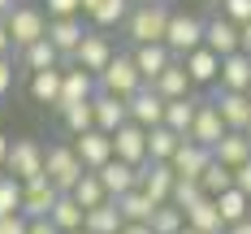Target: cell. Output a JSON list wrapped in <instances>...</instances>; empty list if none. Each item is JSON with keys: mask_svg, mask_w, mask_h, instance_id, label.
Returning <instances> with one entry per match:
<instances>
[{"mask_svg": "<svg viewBox=\"0 0 251 234\" xmlns=\"http://www.w3.org/2000/svg\"><path fill=\"white\" fill-rule=\"evenodd\" d=\"M174 9L165 0H139L126 18V39L139 48V44H165V30H169Z\"/></svg>", "mask_w": 251, "mask_h": 234, "instance_id": "1", "label": "cell"}, {"mask_svg": "<svg viewBox=\"0 0 251 234\" xmlns=\"http://www.w3.org/2000/svg\"><path fill=\"white\" fill-rule=\"evenodd\" d=\"M82 174H91V169H82V160H78L74 143H52L48 152H44V178L61 191V195H70L78 186Z\"/></svg>", "mask_w": 251, "mask_h": 234, "instance_id": "2", "label": "cell"}, {"mask_svg": "<svg viewBox=\"0 0 251 234\" xmlns=\"http://www.w3.org/2000/svg\"><path fill=\"white\" fill-rule=\"evenodd\" d=\"M4 22H9V35H13V52H26L30 44L48 39V13L39 4H13V13Z\"/></svg>", "mask_w": 251, "mask_h": 234, "instance_id": "3", "label": "cell"}, {"mask_svg": "<svg viewBox=\"0 0 251 234\" xmlns=\"http://www.w3.org/2000/svg\"><path fill=\"white\" fill-rule=\"evenodd\" d=\"M96 87L108 91V96H117V100H130V96H134L139 87H148V82L134 70V56H130V52H117V56L104 65V74L96 78Z\"/></svg>", "mask_w": 251, "mask_h": 234, "instance_id": "4", "label": "cell"}, {"mask_svg": "<svg viewBox=\"0 0 251 234\" xmlns=\"http://www.w3.org/2000/svg\"><path fill=\"white\" fill-rule=\"evenodd\" d=\"M44 143L39 139H13L9 143V160H4V174L9 178H18V182H35V178H44Z\"/></svg>", "mask_w": 251, "mask_h": 234, "instance_id": "5", "label": "cell"}, {"mask_svg": "<svg viewBox=\"0 0 251 234\" xmlns=\"http://www.w3.org/2000/svg\"><path fill=\"white\" fill-rule=\"evenodd\" d=\"M165 48L174 52L177 61H182V56H191L195 48H203V18L174 9V18H169V30H165Z\"/></svg>", "mask_w": 251, "mask_h": 234, "instance_id": "6", "label": "cell"}, {"mask_svg": "<svg viewBox=\"0 0 251 234\" xmlns=\"http://www.w3.org/2000/svg\"><path fill=\"white\" fill-rule=\"evenodd\" d=\"M113 56H117V48H113L108 30H87V35H82V44L74 48V65L100 78V74H104V65H108Z\"/></svg>", "mask_w": 251, "mask_h": 234, "instance_id": "7", "label": "cell"}, {"mask_svg": "<svg viewBox=\"0 0 251 234\" xmlns=\"http://www.w3.org/2000/svg\"><path fill=\"white\" fill-rule=\"evenodd\" d=\"M165 104H169V100L148 82V87H139V91L126 100V108H130V122H134V126L156 130V126H165Z\"/></svg>", "mask_w": 251, "mask_h": 234, "instance_id": "8", "label": "cell"}, {"mask_svg": "<svg viewBox=\"0 0 251 234\" xmlns=\"http://www.w3.org/2000/svg\"><path fill=\"white\" fill-rule=\"evenodd\" d=\"M174 186H177V174H174V165H165V160H148L139 169V191L148 195L151 204H169Z\"/></svg>", "mask_w": 251, "mask_h": 234, "instance_id": "9", "label": "cell"}, {"mask_svg": "<svg viewBox=\"0 0 251 234\" xmlns=\"http://www.w3.org/2000/svg\"><path fill=\"white\" fill-rule=\"evenodd\" d=\"M203 48H212L217 56H234V52H243V26H234L229 18L212 13V18L203 22Z\"/></svg>", "mask_w": 251, "mask_h": 234, "instance_id": "10", "label": "cell"}, {"mask_svg": "<svg viewBox=\"0 0 251 234\" xmlns=\"http://www.w3.org/2000/svg\"><path fill=\"white\" fill-rule=\"evenodd\" d=\"M226 134H229V130H226V122H221V113H217V104H212V100H200V113H195V122H191V134H186V139L212 152Z\"/></svg>", "mask_w": 251, "mask_h": 234, "instance_id": "11", "label": "cell"}, {"mask_svg": "<svg viewBox=\"0 0 251 234\" xmlns=\"http://www.w3.org/2000/svg\"><path fill=\"white\" fill-rule=\"evenodd\" d=\"M82 18H48V44L61 52V65H74V48L82 44Z\"/></svg>", "mask_w": 251, "mask_h": 234, "instance_id": "12", "label": "cell"}, {"mask_svg": "<svg viewBox=\"0 0 251 234\" xmlns=\"http://www.w3.org/2000/svg\"><path fill=\"white\" fill-rule=\"evenodd\" d=\"M56 200H61V191H56V186H52L48 178L22 182V217H26V221H39V217H52Z\"/></svg>", "mask_w": 251, "mask_h": 234, "instance_id": "13", "label": "cell"}, {"mask_svg": "<svg viewBox=\"0 0 251 234\" xmlns=\"http://www.w3.org/2000/svg\"><path fill=\"white\" fill-rule=\"evenodd\" d=\"M70 143H74L82 169H91V174L113 160V134H104V130H87V134H78V139H70Z\"/></svg>", "mask_w": 251, "mask_h": 234, "instance_id": "14", "label": "cell"}, {"mask_svg": "<svg viewBox=\"0 0 251 234\" xmlns=\"http://www.w3.org/2000/svg\"><path fill=\"white\" fill-rule=\"evenodd\" d=\"M113 156L126 160V165H134V169H143V165H148V130L134 126V122H126V126L113 134Z\"/></svg>", "mask_w": 251, "mask_h": 234, "instance_id": "15", "label": "cell"}, {"mask_svg": "<svg viewBox=\"0 0 251 234\" xmlns=\"http://www.w3.org/2000/svg\"><path fill=\"white\" fill-rule=\"evenodd\" d=\"M65 74H61V104H56V113L61 108H70V104H87L100 87H96V74H87V70H78V65H61Z\"/></svg>", "mask_w": 251, "mask_h": 234, "instance_id": "16", "label": "cell"}, {"mask_svg": "<svg viewBox=\"0 0 251 234\" xmlns=\"http://www.w3.org/2000/svg\"><path fill=\"white\" fill-rule=\"evenodd\" d=\"M212 104H217V113H221L226 130H247V122H251L247 91H221V87H212Z\"/></svg>", "mask_w": 251, "mask_h": 234, "instance_id": "17", "label": "cell"}, {"mask_svg": "<svg viewBox=\"0 0 251 234\" xmlns=\"http://www.w3.org/2000/svg\"><path fill=\"white\" fill-rule=\"evenodd\" d=\"M91 113H96V130H104V134H117V130L130 122L126 100L108 96V91H96V96H91Z\"/></svg>", "mask_w": 251, "mask_h": 234, "instance_id": "18", "label": "cell"}, {"mask_svg": "<svg viewBox=\"0 0 251 234\" xmlns=\"http://www.w3.org/2000/svg\"><path fill=\"white\" fill-rule=\"evenodd\" d=\"M130 56H134V70L143 74V82H156V78L177 61L165 44H139V48H130Z\"/></svg>", "mask_w": 251, "mask_h": 234, "instance_id": "19", "label": "cell"}, {"mask_svg": "<svg viewBox=\"0 0 251 234\" xmlns=\"http://www.w3.org/2000/svg\"><path fill=\"white\" fill-rule=\"evenodd\" d=\"M174 174L177 178H191V182H200V174L212 165V152L208 148H200V143H191V139H182V148L174 152Z\"/></svg>", "mask_w": 251, "mask_h": 234, "instance_id": "20", "label": "cell"}, {"mask_svg": "<svg viewBox=\"0 0 251 234\" xmlns=\"http://www.w3.org/2000/svg\"><path fill=\"white\" fill-rule=\"evenodd\" d=\"M182 65L195 87H217V78H221V56L212 48H195L191 56H182Z\"/></svg>", "mask_w": 251, "mask_h": 234, "instance_id": "21", "label": "cell"}, {"mask_svg": "<svg viewBox=\"0 0 251 234\" xmlns=\"http://www.w3.org/2000/svg\"><path fill=\"white\" fill-rule=\"evenodd\" d=\"M96 174H100L108 200H117V195H126V191H134V186H139V169H134V165H126V160H117V156H113L104 169H96Z\"/></svg>", "mask_w": 251, "mask_h": 234, "instance_id": "22", "label": "cell"}, {"mask_svg": "<svg viewBox=\"0 0 251 234\" xmlns=\"http://www.w3.org/2000/svg\"><path fill=\"white\" fill-rule=\"evenodd\" d=\"M221 91H251V56L247 52H234L221 56V78H217Z\"/></svg>", "mask_w": 251, "mask_h": 234, "instance_id": "23", "label": "cell"}, {"mask_svg": "<svg viewBox=\"0 0 251 234\" xmlns=\"http://www.w3.org/2000/svg\"><path fill=\"white\" fill-rule=\"evenodd\" d=\"M212 160H217V165H226V169H238V165H247V160H251V139L243 134V130H229L226 139L212 148Z\"/></svg>", "mask_w": 251, "mask_h": 234, "instance_id": "24", "label": "cell"}, {"mask_svg": "<svg viewBox=\"0 0 251 234\" xmlns=\"http://www.w3.org/2000/svg\"><path fill=\"white\" fill-rule=\"evenodd\" d=\"M151 87H156L165 100H186V96H195V82H191V74H186V65H182V61H174V65L156 78Z\"/></svg>", "mask_w": 251, "mask_h": 234, "instance_id": "25", "label": "cell"}, {"mask_svg": "<svg viewBox=\"0 0 251 234\" xmlns=\"http://www.w3.org/2000/svg\"><path fill=\"white\" fill-rule=\"evenodd\" d=\"M186 226L200 234H226V221H221V208H217V200H208L203 195L195 208H186Z\"/></svg>", "mask_w": 251, "mask_h": 234, "instance_id": "26", "label": "cell"}, {"mask_svg": "<svg viewBox=\"0 0 251 234\" xmlns=\"http://www.w3.org/2000/svg\"><path fill=\"white\" fill-rule=\"evenodd\" d=\"M122 208H117V200H104L100 208H91L87 212V221H82V230L87 234H122Z\"/></svg>", "mask_w": 251, "mask_h": 234, "instance_id": "27", "label": "cell"}, {"mask_svg": "<svg viewBox=\"0 0 251 234\" xmlns=\"http://www.w3.org/2000/svg\"><path fill=\"white\" fill-rule=\"evenodd\" d=\"M61 74H65L61 65H56V70H39V74H30V100L56 108V104H61Z\"/></svg>", "mask_w": 251, "mask_h": 234, "instance_id": "28", "label": "cell"}, {"mask_svg": "<svg viewBox=\"0 0 251 234\" xmlns=\"http://www.w3.org/2000/svg\"><path fill=\"white\" fill-rule=\"evenodd\" d=\"M52 226H56V230L61 234H78L82 230V221H87V208L78 204L74 195H61V200H56V208H52V217H48Z\"/></svg>", "mask_w": 251, "mask_h": 234, "instance_id": "29", "label": "cell"}, {"mask_svg": "<svg viewBox=\"0 0 251 234\" xmlns=\"http://www.w3.org/2000/svg\"><path fill=\"white\" fill-rule=\"evenodd\" d=\"M195 113H200V96H186V100H169L165 104V126L174 130V134H191V122H195Z\"/></svg>", "mask_w": 251, "mask_h": 234, "instance_id": "30", "label": "cell"}, {"mask_svg": "<svg viewBox=\"0 0 251 234\" xmlns=\"http://www.w3.org/2000/svg\"><path fill=\"white\" fill-rule=\"evenodd\" d=\"M182 148V134H174L169 126H156V130H148V160H174V152Z\"/></svg>", "mask_w": 251, "mask_h": 234, "instance_id": "31", "label": "cell"}, {"mask_svg": "<svg viewBox=\"0 0 251 234\" xmlns=\"http://www.w3.org/2000/svg\"><path fill=\"white\" fill-rule=\"evenodd\" d=\"M217 208H221V221H226V230L251 217V200L243 195V191H238V186H229L226 195H217Z\"/></svg>", "mask_w": 251, "mask_h": 234, "instance_id": "32", "label": "cell"}, {"mask_svg": "<svg viewBox=\"0 0 251 234\" xmlns=\"http://www.w3.org/2000/svg\"><path fill=\"white\" fill-rule=\"evenodd\" d=\"M117 208H122V221H151V212L160 204H151L148 195L134 186V191H126V195H117Z\"/></svg>", "mask_w": 251, "mask_h": 234, "instance_id": "33", "label": "cell"}, {"mask_svg": "<svg viewBox=\"0 0 251 234\" xmlns=\"http://www.w3.org/2000/svg\"><path fill=\"white\" fill-rule=\"evenodd\" d=\"M130 0H100V9L91 13V22H96V30H113V26H126V18H130Z\"/></svg>", "mask_w": 251, "mask_h": 234, "instance_id": "34", "label": "cell"}, {"mask_svg": "<svg viewBox=\"0 0 251 234\" xmlns=\"http://www.w3.org/2000/svg\"><path fill=\"white\" fill-rule=\"evenodd\" d=\"M22 65L30 70V74H39V70H56V65H61V52L52 48L48 39H39V44H30V48L22 52Z\"/></svg>", "mask_w": 251, "mask_h": 234, "instance_id": "35", "label": "cell"}, {"mask_svg": "<svg viewBox=\"0 0 251 234\" xmlns=\"http://www.w3.org/2000/svg\"><path fill=\"white\" fill-rule=\"evenodd\" d=\"M61 126L70 130V139L87 134V130H96V113H91V100H87V104H70V108H61Z\"/></svg>", "mask_w": 251, "mask_h": 234, "instance_id": "36", "label": "cell"}, {"mask_svg": "<svg viewBox=\"0 0 251 234\" xmlns=\"http://www.w3.org/2000/svg\"><path fill=\"white\" fill-rule=\"evenodd\" d=\"M229 186H234V169H226V165H217V160H212V165H208V169L200 174V191L208 195V200L226 195Z\"/></svg>", "mask_w": 251, "mask_h": 234, "instance_id": "37", "label": "cell"}, {"mask_svg": "<svg viewBox=\"0 0 251 234\" xmlns=\"http://www.w3.org/2000/svg\"><path fill=\"white\" fill-rule=\"evenodd\" d=\"M70 195H74V200H78L82 208H87V212H91V208H100L104 200H108V191H104L100 174H82V178H78V186L70 191Z\"/></svg>", "mask_w": 251, "mask_h": 234, "instance_id": "38", "label": "cell"}, {"mask_svg": "<svg viewBox=\"0 0 251 234\" xmlns=\"http://www.w3.org/2000/svg\"><path fill=\"white\" fill-rule=\"evenodd\" d=\"M151 234H177L182 226H186V212L182 208H174V204H160L156 212H151Z\"/></svg>", "mask_w": 251, "mask_h": 234, "instance_id": "39", "label": "cell"}, {"mask_svg": "<svg viewBox=\"0 0 251 234\" xmlns=\"http://www.w3.org/2000/svg\"><path fill=\"white\" fill-rule=\"evenodd\" d=\"M13 212H22V182L18 178H0V217H13Z\"/></svg>", "mask_w": 251, "mask_h": 234, "instance_id": "40", "label": "cell"}, {"mask_svg": "<svg viewBox=\"0 0 251 234\" xmlns=\"http://www.w3.org/2000/svg\"><path fill=\"white\" fill-rule=\"evenodd\" d=\"M203 200V191H200V182H191V178H177V186H174V200H169V204L174 208H182V212H186V208H195Z\"/></svg>", "mask_w": 251, "mask_h": 234, "instance_id": "41", "label": "cell"}, {"mask_svg": "<svg viewBox=\"0 0 251 234\" xmlns=\"http://www.w3.org/2000/svg\"><path fill=\"white\" fill-rule=\"evenodd\" d=\"M217 4H221L217 13L229 18L234 26H247V22H251V0H217Z\"/></svg>", "mask_w": 251, "mask_h": 234, "instance_id": "42", "label": "cell"}, {"mask_svg": "<svg viewBox=\"0 0 251 234\" xmlns=\"http://www.w3.org/2000/svg\"><path fill=\"white\" fill-rule=\"evenodd\" d=\"M48 18H82V0H48Z\"/></svg>", "mask_w": 251, "mask_h": 234, "instance_id": "43", "label": "cell"}, {"mask_svg": "<svg viewBox=\"0 0 251 234\" xmlns=\"http://www.w3.org/2000/svg\"><path fill=\"white\" fill-rule=\"evenodd\" d=\"M13 74H18V70H13V61H9V56H0V100L13 91Z\"/></svg>", "mask_w": 251, "mask_h": 234, "instance_id": "44", "label": "cell"}, {"mask_svg": "<svg viewBox=\"0 0 251 234\" xmlns=\"http://www.w3.org/2000/svg\"><path fill=\"white\" fill-rule=\"evenodd\" d=\"M0 234H26V217L13 212V217H0Z\"/></svg>", "mask_w": 251, "mask_h": 234, "instance_id": "45", "label": "cell"}, {"mask_svg": "<svg viewBox=\"0 0 251 234\" xmlns=\"http://www.w3.org/2000/svg\"><path fill=\"white\" fill-rule=\"evenodd\" d=\"M234 186H238V191H243V195L251 200V160H247V165H238V169H234Z\"/></svg>", "mask_w": 251, "mask_h": 234, "instance_id": "46", "label": "cell"}, {"mask_svg": "<svg viewBox=\"0 0 251 234\" xmlns=\"http://www.w3.org/2000/svg\"><path fill=\"white\" fill-rule=\"evenodd\" d=\"M26 234H61V230L52 226L48 217H39V221H26Z\"/></svg>", "mask_w": 251, "mask_h": 234, "instance_id": "47", "label": "cell"}, {"mask_svg": "<svg viewBox=\"0 0 251 234\" xmlns=\"http://www.w3.org/2000/svg\"><path fill=\"white\" fill-rule=\"evenodd\" d=\"M13 52V35H9V22L0 18V56H9Z\"/></svg>", "mask_w": 251, "mask_h": 234, "instance_id": "48", "label": "cell"}, {"mask_svg": "<svg viewBox=\"0 0 251 234\" xmlns=\"http://www.w3.org/2000/svg\"><path fill=\"white\" fill-rule=\"evenodd\" d=\"M122 234H151V226H148V221H126Z\"/></svg>", "mask_w": 251, "mask_h": 234, "instance_id": "49", "label": "cell"}, {"mask_svg": "<svg viewBox=\"0 0 251 234\" xmlns=\"http://www.w3.org/2000/svg\"><path fill=\"white\" fill-rule=\"evenodd\" d=\"M9 143H13V139L0 130V174H4V160H9Z\"/></svg>", "mask_w": 251, "mask_h": 234, "instance_id": "50", "label": "cell"}, {"mask_svg": "<svg viewBox=\"0 0 251 234\" xmlns=\"http://www.w3.org/2000/svg\"><path fill=\"white\" fill-rule=\"evenodd\" d=\"M226 234H251V217H247V221H238V226H229Z\"/></svg>", "mask_w": 251, "mask_h": 234, "instance_id": "51", "label": "cell"}, {"mask_svg": "<svg viewBox=\"0 0 251 234\" xmlns=\"http://www.w3.org/2000/svg\"><path fill=\"white\" fill-rule=\"evenodd\" d=\"M243 52H247V56H251V22L243 26Z\"/></svg>", "mask_w": 251, "mask_h": 234, "instance_id": "52", "label": "cell"}, {"mask_svg": "<svg viewBox=\"0 0 251 234\" xmlns=\"http://www.w3.org/2000/svg\"><path fill=\"white\" fill-rule=\"evenodd\" d=\"M96 9H100V0H82V13H87V18H91Z\"/></svg>", "mask_w": 251, "mask_h": 234, "instance_id": "53", "label": "cell"}, {"mask_svg": "<svg viewBox=\"0 0 251 234\" xmlns=\"http://www.w3.org/2000/svg\"><path fill=\"white\" fill-rule=\"evenodd\" d=\"M13 4H18V0H0V18H9V13H13Z\"/></svg>", "mask_w": 251, "mask_h": 234, "instance_id": "54", "label": "cell"}, {"mask_svg": "<svg viewBox=\"0 0 251 234\" xmlns=\"http://www.w3.org/2000/svg\"><path fill=\"white\" fill-rule=\"evenodd\" d=\"M177 234H200V230H191V226H182V230H177Z\"/></svg>", "mask_w": 251, "mask_h": 234, "instance_id": "55", "label": "cell"}, {"mask_svg": "<svg viewBox=\"0 0 251 234\" xmlns=\"http://www.w3.org/2000/svg\"><path fill=\"white\" fill-rule=\"evenodd\" d=\"M243 134H247V139H251V122H247V130H243Z\"/></svg>", "mask_w": 251, "mask_h": 234, "instance_id": "56", "label": "cell"}, {"mask_svg": "<svg viewBox=\"0 0 251 234\" xmlns=\"http://www.w3.org/2000/svg\"><path fill=\"white\" fill-rule=\"evenodd\" d=\"M247 100H251V91H247Z\"/></svg>", "mask_w": 251, "mask_h": 234, "instance_id": "57", "label": "cell"}, {"mask_svg": "<svg viewBox=\"0 0 251 234\" xmlns=\"http://www.w3.org/2000/svg\"><path fill=\"white\" fill-rule=\"evenodd\" d=\"M78 234H87V230H78Z\"/></svg>", "mask_w": 251, "mask_h": 234, "instance_id": "58", "label": "cell"}]
</instances>
